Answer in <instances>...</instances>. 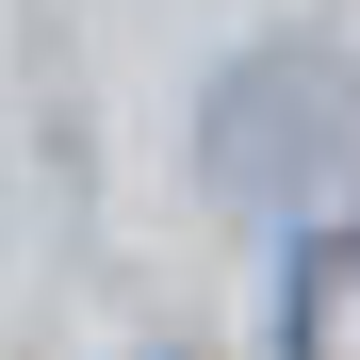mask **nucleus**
Instances as JSON below:
<instances>
[{"mask_svg": "<svg viewBox=\"0 0 360 360\" xmlns=\"http://www.w3.org/2000/svg\"><path fill=\"white\" fill-rule=\"evenodd\" d=\"M344 164H360V49L278 33V49H246V66L197 98V180L229 213H311Z\"/></svg>", "mask_w": 360, "mask_h": 360, "instance_id": "1", "label": "nucleus"}]
</instances>
